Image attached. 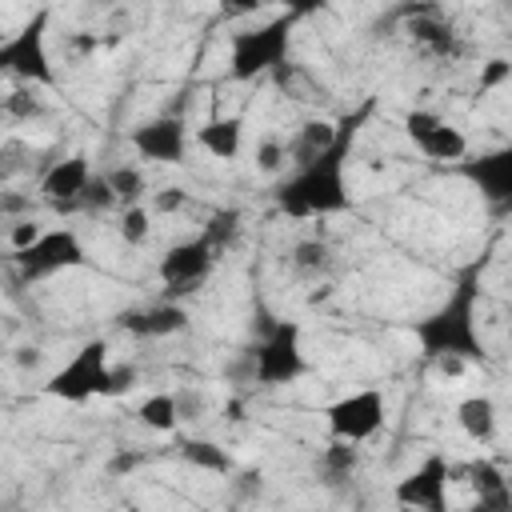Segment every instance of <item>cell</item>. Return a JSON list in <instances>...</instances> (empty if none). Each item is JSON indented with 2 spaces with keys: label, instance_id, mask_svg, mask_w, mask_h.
<instances>
[{
  "label": "cell",
  "instance_id": "1",
  "mask_svg": "<svg viewBox=\"0 0 512 512\" xmlns=\"http://www.w3.org/2000/svg\"><path fill=\"white\" fill-rule=\"evenodd\" d=\"M372 116V100H364L360 108H352L348 116H340V136L328 152H320L312 164L292 168L276 188L272 200L284 216L292 220H320V216H336L352 204L348 192V160L356 148V136L364 128V120Z\"/></svg>",
  "mask_w": 512,
  "mask_h": 512
},
{
  "label": "cell",
  "instance_id": "2",
  "mask_svg": "<svg viewBox=\"0 0 512 512\" xmlns=\"http://www.w3.org/2000/svg\"><path fill=\"white\" fill-rule=\"evenodd\" d=\"M484 256L464 264L448 288V296L412 320V340L424 360H460V364H488V344L480 336L476 312H480V280H484Z\"/></svg>",
  "mask_w": 512,
  "mask_h": 512
},
{
  "label": "cell",
  "instance_id": "3",
  "mask_svg": "<svg viewBox=\"0 0 512 512\" xmlns=\"http://www.w3.org/2000/svg\"><path fill=\"white\" fill-rule=\"evenodd\" d=\"M300 12H280L264 24L252 28H236L228 36V76L232 80H260L268 72H284L288 68V52H292V28H296Z\"/></svg>",
  "mask_w": 512,
  "mask_h": 512
},
{
  "label": "cell",
  "instance_id": "4",
  "mask_svg": "<svg viewBox=\"0 0 512 512\" xmlns=\"http://www.w3.org/2000/svg\"><path fill=\"white\" fill-rule=\"evenodd\" d=\"M48 8H36L32 20H24L16 32L0 40V72L12 76L24 88H56L60 76L52 68L48 52Z\"/></svg>",
  "mask_w": 512,
  "mask_h": 512
},
{
  "label": "cell",
  "instance_id": "5",
  "mask_svg": "<svg viewBox=\"0 0 512 512\" xmlns=\"http://www.w3.org/2000/svg\"><path fill=\"white\" fill-rule=\"evenodd\" d=\"M300 324L296 320H272L260 340L244 352L248 364H252V384H264V388H280V384H292L308 372V356H304V344H300Z\"/></svg>",
  "mask_w": 512,
  "mask_h": 512
},
{
  "label": "cell",
  "instance_id": "6",
  "mask_svg": "<svg viewBox=\"0 0 512 512\" xmlns=\"http://www.w3.org/2000/svg\"><path fill=\"white\" fill-rule=\"evenodd\" d=\"M112 368L116 364L108 356V344L88 340L44 380V396L64 404H88L92 396H112Z\"/></svg>",
  "mask_w": 512,
  "mask_h": 512
},
{
  "label": "cell",
  "instance_id": "7",
  "mask_svg": "<svg viewBox=\"0 0 512 512\" xmlns=\"http://www.w3.org/2000/svg\"><path fill=\"white\" fill-rule=\"evenodd\" d=\"M216 256H220V248H216V240H212L208 232H196L192 240L172 244V248L156 260V276H160V284H164V300H180V296L196 292V288L212 276Z\"/></svg>",
  "mask_w": 512,
  "mask_h": 512
},
{
  "label": "cell",
  "instance_id": "8",
  "mask_svg": "<svg viewBox=\"0 0 512 512\" xmlns=\"http://www.w3.org/2000/svg\"><path fill=\"white\" fill-rule=\"evenodd\" d=\"M388 420V400L380 388H356V392H344L340 400H332L324 408V424H328V436L332 440H344V444H368L372 436H380Z\"/></svg>",
  "mask_w": 512,
  "mask_h": 512
},
{
  "label": "cell",
  "instance_id": "9",
  "mask_svg": "<svg viewBox=\"0 0 512 512\" xmlns=\"http://www.w3.org/2000/svg\"><path fill=\"white\" fill-rule=\"evenodd\" d=\"M84 260H88L84 240L72 228H44L32 248L12 252V264H16V272H20L24 284H36V280H48L56 272L80 268Z\"/></svg>",
  "mask_w": 512,
  "mask_h": 512
},
{
  "label": "cell",
  "instance_id": "10",
  "mask_svg": "<svg viewBox=\"0 0 512 512\" xmlns=\"http://www.w3.org/2000/svg\"><path fill=\"white\" fill-rule=\"evenodd\" d=\"M448 484H452V464L444 452H428L412 472H404L392 488L400 508L416 512H452L448 508Z\"/></svg>",
  "mask_w": 512,
  "mask_h": 512
},
{
  "label": "cell",
  "instance_id": "11",
  "mask_svg": "<svg viewBox=\"0 0 512 512\" xmlns=\"http://www.w3.org/2000/svg\"><path fill=\"white\" fill-rule=\"evenodd\" d=\"M128 144L136 148L140 160H152V164H180L188 156V120L176 116V112H164V116H152L144 124H136L128 132Z\"/></svg>",
  "mask_w": 512,
  "mask_h": 512
},
{
  "label": "cell",
  "instance_id": "12",
  "mask_svg": "<svg viewBox=\"0 0 512 512\" xmlns=\"http://www.w3.org/2000/svg\"><path fill=\"white\" fill-rule=\"evenodd\" d=\"M456 172L480 188V196L500 208V212H512V140L492 148V152H480V156H468L464 164H456Z\"/></svg>",
  "mask_w": 512,
  "mask_h": 512
},
{
  "label": "cell",
  "instance_id": "13",
  "mask_svg": "<svg viewBox=\"0 0 512 512\" xmlns=\"http://www.w3.org/2000/svg\"><path fill=\"white\" fill-rule=\"evenodd\" d=\"M92 164H88V156L84 152H72V156H64V160H52L48 168H44V176H40V200L44 204H52L56 212H76V208H84V192H88V184H92Z\"/></svg>",
  "mask_w": 512,
  "mask_h": 512
},
{
  "label": "cell",
  "instance_id": "14",
  "mask_svg": "<svg viewBox=\"0 0 512 512\" xmlns=\"http://www.w3.org/2000/svg\"><path fill=\"white\" fill-rule=\"evenodd\" d=\"M116 328L140 340H160V336H176L188 328V308L180 300H160L152 308H128L116 316Z\"/></svg>",
  "mask_w": 512,
  "mask_h": 512
},
{
  "label": "cell",
  "instance_id": "15",
  "mask_svg": "<svg viewBox=\"0 0 512 512\" xmlns=\"http://www.w3.org/2000/svg\"><path fill=\"white\" fill-rule=\"evenodd\" d=\"M408 16V36L416 48L432 52V56H456L460 52V40H456V28L440 16L436 4H420V8H404Z\"/></svg>",
  "mask_w": 512,
  "mask_h": 512
},
{
  "label": "cell",
  "instance_id": "16",
  "mask_svg": "<svg viewBox=\"0 0 512 512\" xmlns=\"http://www.w3.org/2000/svg\"><path fill=\"white\" fill-rule=\"evenodd\" d=\"M212 160H236L244 148V116H208L192 136Z\"/></svg>",
  "mask_w": 512,
  "mask_h": 512
},
{
  "label": "cell",
  "instance_id": "17",
  "mask_svg": "<svg viewBox=\"0 0 512 512\" xmlns=\"http://www.w3.org/2000/svg\"><path fill=\"white\" fill-rule=\"evenodd\" d=\"M468 484H472L476 500H480L488 512H512V480L504 476L500 464H492V460H472V464H468Z\"/></svg>",
  "mask_w": 512,
  "mask_h": 512
},
{
  "label": "cell",
  "instance_id": "18",
  "mask_svg": "<svg viewBox=\"0 0 512 512\" xmlns=\"http://www.w3.org/2000/svg\"><path fill=\"white\" fill-rule=\"evenodd\" d=\"M340 136V120H304L296 128V136L288 140V164L292 168H304L312 164L320 152H328Z\"/></svg>",
  "mask_w": 512,
  "mask_h": 512
},
{
  "label": "cell",
  "instance_id": "19",
  "mask_svg": "<svg viewBox=\"0 0 512 512\" xmlns=\"http://www.w3.org/2000/svg\"><path fill=\"white\" fill-rule=\"evenodd\" d=\"M416 148H420L424 160H432V164H448V168H456V164H464V160L472 156V144H468L464 128H456V124H448V120H440Z\"/></svg>",
  "mask_w": 512,
  "mask_h": 512
},
{
  "label": "cell",
  "instance_id": "20",
  "mask_svg": "<svg viewBox=\"0 0 512 512\" xmlns=\"http://www.w3.org/2000/svg\"><path fill=\"white\" fill-rule=\"evenodd\" d=\"M456 424H460V432H464L472 444H488V440L496 436V428H500L496 400H492V396H484V392L464 396V400L456 404Z\"/></svg>",
  "mask_w": 512,
  "mask_h": 512
},
{
  "label": "cell",
  "instance_id": "21",
  "mask_svg": "<svg viewBox=\"0 0 512 512\" xmlns=\"http://www.w3.org/2000/svg\"><path fill=\"white\" fill-rule=\"evenodd\" d=\"M136 420L148 432H160V436L176 432V424H180V400H176V392H152V396H144L136 404Z\"/></svg>",
  "mask_w": 512,
  "mask_h": 512
},
{
  "label": "cell",
  "instance_id": "22",
  "mask_svg": "<svg viewBox=\"0 0 512 512\" xmlns=\"http://www.w3.org/2000/svg\"><path fill=\"white\" fill-rule=\"evenodd\" d=\"M180 460L192 464V468H200V472H212V476H232L236 472V460L216 440H200V436H192V440L180 444Z\"/></svg>",
  "mask_w": 512,
  "mask_h": 512
},
{
  "label": "cell",
  "instance_id": "23",
  "mask_svg": "<svg viewBox=\"0 0 512 512\" xmlns=\"http://www.w3.org/2000/svg\"><path fill=\"white\" fill-rule=\"evenodd\" d=\"M288 264H292L300 276H324V272L332 268V244L320 240V236H304V240L292 244Z\"/></svg>",
  "mask_w": 512,
  "mask_h": 512
},
{
  "label": "cell",
  "instance_id": "24",
  "mask_svg": "<svg viewBox=\"0 0 512 512\" xmlns=\"http://www.w3.org/2000/svg\"><path fill=\"white\" fill-rule=\"evenodd\" d=\"M356 468H360V444L328 440V448L320 452V472H324V480H328V484H344Z\"/></svg>",
  "mask_w": 512,
  "mask_h": 512
},
{
  "label": "cell",
  "instance_id": "25",
  "mask_svg": "<svg viewBox=\"0 0 512 512\" xmlns=\"http://www.w3.org/2000/svg\"><path fill=\"white\" fill-rule=\"evenodd\" d=\"M104 176H108V184H112L120 208H136V204H144V196H148V180H144V172H140L136 164H120V168H112V172H104Z\"/></svg>",
  "mask_w": 512,
  "mask_h": 512
},
{
  "label": "cell",
  "instance_id": "26",
  "mask_svg": "<svg viewBox=\"0 0 512 512\" xmlns=\"http://www.w3.org/2000/svg\"><path fill=\"white\" fill-rule=\"evenodd\" d=\"M116 232H120V240L124 244H144L148 240V232H152V208H144V204H136V208H124L120 212V224H116Z\"/></svg>",
  "mask_w": 512,
  "mask_h": 512
},
{
  "label": "cell",
  "instance_id": "27",
  "mask_svg": "<svg viewBox=\"0 0 512 512\" xmlns=\"http://www.w3.org/2000/svg\"><path fill=\"white\" fill-rule=\"evenodd\" d=\"M284 164H288V144H284V140L268 136V140L256 144V168H260L264 176H276Z\"/></svg>",
  "mask_w": 512,
  "mask_h": 512
},
{
  "label": "cell",
  "instance_id": "28",
  "mask_svg": "<svg viewBox=\"0 0 512 512\" xmlns=\"http://www.w3.org/2000/svg\"><path fill=\"white\" fill-rule=\"evenodd\" d=\"M4 112L12 116V120H32V116H40L44 108H40V100H36V92L32 88H12L8 96H4Z\"/></svg>",
  "mask_w": 512,
  "mask_h": 512
},
{
  "label": "cell",
  "instance_id": "29",
  "mask_svg": "<svg viewBox=\"0 0 512 512\" xmlns=\"http://www.w3.org/2000/svg\"><path fill=\"white\" fill-rule=\"evenodd\" d=\"M204 232H208V236L216 240V248L224 252V248L232 244V236L240 232V212H236V208H224V212H216V216L204 224Z\"/></svg>",
  "mask_w": 512,
  "mask_h": 512
},
{
  "label": "cell",
  "instance_id": "30",
  "mask_svg": "<svg viewBox=\"0 0 512 512\" xmlns=\"http://www.w3.org/2000/svg\"><path fill=\"white\" fill-rule=\"evenodd\" d=\"M440 120H444V116H440V112H432V108H412V112L404 116V136H408L412 144H420V140H424Z\"/></svg>",
  "mask_w": 512,
  "mask_h": 512
},
{
  "label": "cell",
  "instance_id": "31",
  "mask_svg": "<svg viewBox=\"0 0 512 512\" xmlns=\"http://www.w3.org/2000/svg\"><path fill=\"white\" fill-rule=\"evenodd\" d=\"M116 204H120V200H116L108 176H92V184H88V192H84V208H88V212H108V208H116Z\"/></svg>",
  "mask_w": 512,
  "mask_h": 512
},
{
  "label": "cell",
  "instance_id": "32",
  "mask_svg": "<svg viewBox=\"0 0 512 512\" xmlns=\"http://www.w3.org/2000/svg\"><path fill=\"white\" fill-rule=\"evenodd\" d=\"M40 232H44V228H40L32 216H20V220L8 224V248H12V252H24V248H32V244L40 240Z\"/></svg>",
  "mask_w": 512,
  "mask_h": 512
},
{
  "label": "cell",
  "instance_id": "33",
  "mask_svg": "<svg viewBox=\"0 0 512 512\" xmlns=\"http://www.w3.org/2000/svg\"><path fill=\"white\" fill-rule=\"evenodd\" d=\"M512 80V60H504V56H492L484 68H480V92L488 96V92H496L500 84H508Z\"/></svg>",
  "mask_w": 512,
  "mask_h": 512
},
{
  "label": "cell",
  "instance_id": "34",
  "mask_svg": "<svg viewBox=\"0 0 512 512\" xmlns=\"http://www.w3.org/2000/svg\"><path fill=\"white\" fill-rule=\"evenodd\" d=\"M180 208H184V188H160L152 196V212H160V216H172Z\"/></svg>",
  "mask_w": 512,
  "mask_h": 512
},
{
  "label": "cell",
  "instance_id": "35",
  "mask_svg": "<svg viewBox=\"0 0 512 512\" xmlns=\"http://www.w3.org/2000/svg\"><path fill=\"white\" fill-rule=\"evenodd\" d=\"M176 400H180V420H200V412H204V396L196 392H176Z\"/></svg>",
  "mask_w": 512,
  "mask_h": 512
},
{
  "label": "cell",
  "instance_id": "36",
  "mask_svg": "<svg viewBox=\"0 0 512 512\" xmlns=\"http://www.w3.org/2000/svg\"><path fill=\"white\" fill-rule=\"evenodd\" d=\"M136 464H140V452H116L112 464H108V472H112V476H124V472H132Z\"/></svg>",
  "mask_w": 512,
  "mask_h": 512
},
{
  "label": "cell",
  "instance_id": "37",
  "mask_svg": "<svg viewBox=\"0 0 512 512\" xmlns=\"http://www.w3.org/2000/svg\"><path fill=\"white\" fill-rule=\"evenodd\" d=\"M132 384H136V368H132V364L112 368V396H116V392H124V388H132Z\"/></svg>",
  "mask_w": 512,
  "mask_h": 512
},
{
  "label": "cell",
  "instance_id": "38",
  "mask_svg": "<svg viewBox=\"0 0 512 512\" xmlns=\"http://www.w3.org/2000/svg\"><path fill=\"white\" fill-rule=\"evenodd\" d=\"M44 356H40V348H20V356H16V364L20 368H36Z\"/></svg>",
  "mask_w": 512,
  "mask_h": 512
},
{
  "label": "cell",
  "instance_id": "39",
  "mask_svg": "<svg viewBox=\"0 0 512 512\" xmlns=\"http://www.w3.org/2000/svg\"><path fill=\"white\" fill-rule=\"evenodd\" d=\"M464 512H488V508H484V504H480V500H472V504H468V508H464Z\"/></svg>",
  "mask_w": 512,
  "mask_h": 512
},
{
  "label": "cell",
  "instance_id": "40",
  "mask_svg": "<svg viewBox=\"0 0 512 512\" xmlns=\"http://www.w3.org/2000/svg\"><path fill=\"white\" fill-rule=\"evenodd\" d=\"M508 340H512V324H508Z\"/></svg>",
  "mask_w": 512,
  "mask_h": 512
},
{
  "label": "cell",
  "instance_id": "41",
  "mask_svg": "<svg viewBox=\"0 0 512 512\" xmlns=\"http://www.w3.org/2000/svg\"><path fill=\"white\" fill-rule=\"evenodd\" d=\"M400 512H416V508H400Z\"/></svg>",
  "mask_w": 512,
  "mask_h": 512
}]
</instances>
